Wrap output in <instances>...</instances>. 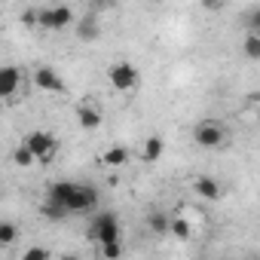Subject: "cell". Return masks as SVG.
Wrapping results in <instances>:
<instances>
[{
	"instance_id": "cell-1",
	"label": "cell",
	"mask_w": 260,
	"mask_h": 260,
	"mask_svg": "<svg viewBox=\"0 0 260 260\" xmlns=\"http://www.w3.org/2000/svg\"><path fill=\"white\" fill-rule=\"evenodd\" d=\"M46 199L58 202L68 214H86L98 205V193L95 187L89 184H80V181H55L49 190H46Z\"/></svg>"
},
{
	"instance_id": "cell-2",
	"label": "cell",
	"mask_w": 260,
	"mask_h": 260,
	"mask_svg": "<svg viewBox=\"0 0 260 260\" xmlns=\"http://www.w3.org/2000/svg\"><path fill=\"white\" fill-rule=\"evenodd\" d=\"M22 144L37 156V162H40V166H49V162H52V156H55V150H58L55 135H52V132H46V128H34V132H28Z\"/></svg>"
},
{
	"instance_id": "cell-3",
	"label": "cell",
	"mask_w": 260,
	"mask_h": 260,
	"mask_svg": "<svg viewBox=\"0 0 260 260\" xmlns=\"http://www.w3.org/2000/svg\"><path fill=\"white\" fill-rule=\"evenodd\" d=\"M89 236L98 242V248L119 242V220H116V214H113V211H98V214L92 217Z\"/></svg>"
},
{
	"instance_id": "cell-4",
	"label": "cell",
	"mask_w": 260,
	"mask_h": 260,
	"mask_svg": "<svg viewBox=\"0 0 260 260\" xmlns=\"http://www.w3.org/2000/svg\"><path fill=\"white\" fill-rule=\"evenodd\" d=\"M193 141L205 150H220L223 141H226V128L217 122V119H202L196 128H193Z\"/></svg>"
},
{
	"instance_id": "cell-5",
	"label": "cell",
	"mask_w": 260,
	"mask_h": 260,
	"mask_svg": "<svg viewBox=\"0 0 260 260\" xmlns=\"http://www.w3.org/2000/svg\"><path fill=\"white\" fill-rule=\"evenodd\" d=\"M107 80H110V86H113L116 92H132V89L138 86L141 74H138V68H135V64H128V61H116V64H110V68H107Z\"/></svg>"
},
{
	"instance_id": "cell-6",
	"label": "cell",
	"mask_w": 260,
	"mask_h": 260,
	"mask_svg": "<svg viewBox=\"0 0 260 260\" xmlns=\"http://www.w3.org/2000/svg\"><path fill=\"white\" fill-rule=\"evenodd\" d=\"M74 22V13L71 7H43L40 10V28H49V31H61Z\"/></svg>"
},
{
	"instance_id": "cell-7",
	"label": "cell",
	"mask_w": 260,
	"mask_h": 260,
	"mask_svg": "<svg viewBox=\"0 0 260 260\" xmlns=\"http://www.w3.org/2000/svg\"><path fill=\"white\" fill-rule=\"evenodd\" d=\"M34 86L40 89V92H52V95H61L68 86H64V80L58 77V71H52V68H37L34 71Z\"/></svg>"
},
{
	"instance_id": "cell-8",
	"label": "cell",
	"mask_w": 260,
	"mask_h": 260,
	"mask_svg": "<svg viewBox=\"0 0 260 260\" xmlns=\"http://www.w3.org/2000/svg\"><path fill=\"white\" fill-rule=\"evenodd\" d=\"M193 193H196L199 199H205V202H217V199H223V187H220L214 178H208V175H199V178L193 181Z\"/></svg>"
},
{
	"instance_id": "cell-9",
	"label": "cell",
	"mask_w": 260,
	"mask_h": 260,
	"mask_svg": "<svg viewBox=\"0 0 260 260\" xmlns=\"http://www.w3.org/2000/svg\"><path fill=\"white\" fill-rule=\"evenodd\" d=\"M19 83H22V71L19 68H13V64L0 68V95L4 98H13L19 92Z\"/></svg>"
},
{
	"instance_id": "cell-10",
	"label": "cell",
	"mask_w": 260,
	"mask_h": 260,
	"mask_svg": "<svg viewBox=\"0 0 260 260\" xmlns=\"http://www.w3.org/2000/svg\"><path fill=\"white\" fill-rule=\"evenodd\" d=\"M125 162H128V150L122 144H113L101 153V166H107V169H122Z\"/></svg>"
},
{
	"instance_id": "cell-11",
	"label": "cell",
	"mask_w": 260,
	"mask_h": 260,
	"mask_svg": "<svg viewBox=\"0 0 260 260\" xmlns=\"http://www.w3.org/2000/svg\"><path fill=\"white\" fill-rule=\"evenodd\" d=\"M77 119H80V125H83V128H98V125L104 122L101 110H98V107H92V104H80V107H77Z\"/></svg>"
},
{
	"instance_id": "cell-12",
	"label": "cell",
	"mask_w": 260,
	"mask_h": 260,
	"mask_svg": "<svg viewBox=\"0 0 260 260\" xmlns=\"http://www.w3.org/2000/svg\"><path fill=\"white\" fill-rule=\"evenodd\" d=\"M77 28V37L83 40V43H92V40H98L101 37V28H98V22L95 19H83L80 25H74Z\"/></svg>"
},
{
	"instance_id": "cell-13",
	"label": "cell",
	"mask_w": 260,
	"mask_h": 260,
	"mask_svg": "<svg viewBox=\"0 0 260 260\" xmlns=\"http://www.w3.org/2000/svg\"><path fill=\"white\" fill-rule=\"evenodd\" d=\"M162 150H166V144H162V138L159 135H150L147 141H144V162H156L159 156H162Z\"/></svg>"
},
{
	"instance_id": "cell-14",
	"label": "cell",
	"mask_w": 260,
	"mask_h": 260,
	"mask_svg": "<svg viewBox=\"0 0 260 260\" xmlns=\"http://www.w3.org/2000/svg\"><path fill=\"white\" fill-rule=\"evenodd\" d=\"M242 52H245V58L260 61V34H248V37L242 40Z\"/></svg>"
},
{
	"instance_id": "cell-15",
	"label": "cell",
	"mask_w": 260,
	"mask_h": 260,
	"mask_svg": "<svg viewBox=\"0 0 260 260\" xmlns=\"http://www.w3.org/2000/svg\"><path fill=\"white\" fill-rule=\"evenodd\" d=\"M175 239H181V242H187L190 236H193V226H190V220H184V217H172V230H169Z\"/></svg>"
},
{
	"instance_id": "cell-16",
	"label": "cell",
	"mask_w": 260,
	"mask_h": 260,
	"mask_svg": "<svg viewBox=\"0 0 260 260\" xmlns=\"http://www.w3.org/2000/svg\"><path fill=\"white\" fill-rule=\"evenodd\" d=\"M40 211H43V217H49V220H61V217H68V211H64L58 202H52V199H43Z\"/></svg>"
},
{
	"instance_id": "cell-17",
	"label": "cell",
	"mask_w": 260,
	"mask_h": 260,
	"mask_svg": "<svg viewBox=\"0 0 260 260\" xmlns=\"http://www.w3.org/2000/svg\"><path fill=\"white\" fill-rule=\"evenodd\" d=\"M147 220H150V230H153V233H169V230H172V217L162 214V211H153Z\"/></svg>"
},
{
	"instance_id": "cell-18",
	"label": "cell",
	"mask_w": 260,
	"mask_h": 260,
	"mask_svg": "<svg viewBox=\"0 0 260 260\" xmlns=\"http://www.w3.org/2000/svg\"><path fill=\"white\" fill-rule=\"evenodd\" d=\"M13 159H16V166H25V169L37 162V156H34V153H31V150L25 147V144H22V147H16V153H13Z\"/></svg>"
},
{
	"instance_id": "cell-19",
	"label": "cell",
	"mask_w": 260,
	"mask_h": 260,
	"mask_svg": "<svg viewBox=\"0 0 260 260\" xmlns=\"http://www.w3.org/2000/svg\"><path fill=\"white\" fill-rule=\"evenodd\" d=\"M13 242H16V223L4 220L0 223V245H13Z\"/></svg>"
},
{
	"instance_id": "cell-20",
	"label": "cell",
	"mask_w": 260,
	"mask_h": 260,
	"mask_svg": "<svg viewBox=\"0 0 260 260\" xmlns=\"http://www.w3.org/2000/svg\"><path fill=\"white\" fill-rule=\"evenodd\" d=\"M22 260H49V251L43 245H31V248H25Z\"/></svg>"
},
{
	"instance_id": "cell-21",
	"label": "cell",
	"mask_w": 260,
	"mask_h": 260,
	"mask_svg": "<svg viewBox=\"0 0 260 260\" xmlns=\"http://www.w3.org/2000/svg\"><path fill=\"white\" fill-rule=\"evenodd\" d=\"M101 257H104V260H119V257H122V242L104 245V248H101Z\"/></svg>"
},
{
	"instance_id": "cell-22",
	"label": "cell",
	"mask_w": 260,
	"mask_h": 260,
	"mask_svg": "<svg viewBox=\"0 0 260 260\" xmlns=\"http://www.w3.org/2000/svg\"><path fill=\"white\" fill-rule=\"evenodd\" d=\"M248 28H251V34H260V7L248 13Z\"/></svg>"
},
{
	"instance_id": "cell-23",
	"label": "cell",
	"mask_w": 260,
	"mask_h": 260,
	"mask_svg": "<svg viewBox=\"0 0 260 260\" xmlns=\"http://www.w3.org/2000/svg\"><path fill=\"white\" fill-rule=\"evenodd\" d=\"M61 260H80V257H77V254H64Z\"/></svg>"
}]
</instances>
